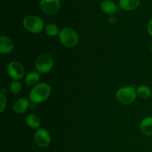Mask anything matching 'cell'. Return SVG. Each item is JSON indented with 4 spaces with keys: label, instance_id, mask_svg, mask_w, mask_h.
<instances>
[{
    "label": "cell",
    "instance_id": "6da1fadb",
    "mask_svg": "<svg viewBox=\"0 0 152 152\" xmlns=\"http://www.w3.org/2000/svg\"><path fill=\"white\" fill-rule=\"evenodd\" d=\"M51 88L48 84L41 83L37 84L31 89L29 94L30 100L34 103H41L49 97Z\"/></svg>",
    "mask_w": 152,
    "mask_h": 152
},
{
    "label": "cell",
    "instance_id": "7a4b0ae2",
    "mask_svg": "<svg viewBox=\"0 0 152 152\" xmlns=\"http://www.w3.org/2000/svg\"><path fill=\"white\" fill-rule=\"evenodd\" d=\"M59 38L61 43L67 48L75 47L79 42L78 34L71 28H65L61 30Z\"/></svg>",
    "mask_w": 152,
    "mask_h": 152
},
{
    "label": "cell",
    "instance_id": "3957f363",
    "mask_svg": "<svg viewBox=\"0 0 152 152\" xmlns=\"http://www.w3.org/2000/svg\"><path fill=\"white\" fill-rule=\"evenodd\" d=\"M137 95V90L134 86H125L117 91L116 97L121 103L129 105L134 102Z\"/></svg>",
    "mask_w": 152,
    "mask_h": 152
},
{
    "label": "cell",
    "instance_id": "277c9868",
    "mask_svg": "<svg viewBox=\"0 0 152 152\" xmlns=\"http://www.w3.org/2000/svg\"><path fill=\"white\" fill-rule=\"evenodd\" d=\"M23 26L29 32L39 34L43 30L44 22L39 16L30 15L23 19Z\"/></svg>",
    "mask_w": 152,
    "mask_h": 152
},
{
    "label": "cell",
    "instance_id": "5b68a950",
    "mask_svg": "<svg viewBox=\"0 0 152 152\" xmlns=\"http://www.w3.org/2000/svg\"><path fill=\"white\" fill-rule=\"evenodd\" d=\"M53 66V57L48 53H42L36 59L35 67L39 74H47L52 69Z\"/></svg>",
    "mask_w": 152,
    "mask_h": 152
},
{
    "label": "cell",
    "instance_id": "8992f818",
    "mask_svg": "<svg viewBox=\"0 0 152 152\" xmlns=\"http://www.w3.org/2000/svg\"><path fill=\"white\" fill-rule=\"evenodd\" d=\"M40 10L43 13L48 16L54 15L60 8L59 0H40Z\"/></svg>",
    "mask_w": 152,
    "mask_h": 152
},
{
    "label": "cell",
    "instance_id": "52a82bcc",
    "mask_svg": "<svg viewBox=\"0 0 152 152\" xmlns=\"http://www.w3.org/2000/svg\"><path fill=\"white\" fill-rule=\"evenodd\" d=\"M7 73L13 80H19L25 75V68L21 63L13 61L7 65Z\"/></svg>",
    "mask_w": 152,
    "mask_h": 152
},
{
    "label": "cell",
    "instance_id": "ba28073f",
    "mask_svg": "<svg viewBox=\"0 0 152 152\" xmlns=\"http://www.w3.org/2000/svg\"><path fill=\"white\" fill-rule=\"evenodd\" d=\"M34 142L40 148H46L50 143V135L45 129H38L34 134Z\"/></svg>",
    "mask_w": 152,
    "mask_h": 152
},
{
    "label": "cell",
    "instance_id": "9c48e42d",
    "mask_svg": "<svg viewBox=\"0 0 152 152\" xmlns=\"http://www.w3.org/2000/svg\"><path fill=\"white\" fill-rule=\"evenodd\" d=\"M13 42L11 39L5 36L0 37V53L1 54L10 53L13 50Z\"/></svg>",
    "mask_w": 152,
    "mask_h": 152
},
{
    "label": "cell",
    "instance_id": "30bf717a",
    "mask_svg": "<svg viewBox=\"0 0 152 152\" xmlns=\"http://www.w3.org/2000/svg\"><path fill=\"white\" fill-rule=\"evenodd\" d=\"M29 100L26 98H20L18 99L13 104V111L16 114H22L25 112L29 108Z\"/></svg>",
    "mask_w": 152,
    "mask_h": 152
},
{
    "label": "cell",
    "instance_id": "8fae6325",
    "mask_svg": "<svg viewBox=\"0 0 152 152\" xmlns=\"http://www.w3.org/2000/svg\"><path fill=\"white\" fill-rule=\"evenodd\" d=\"M140 131L145 136L152 135V117H147L144 118L140 123Z\"/></svg>",
    "mask_w": 152,
    "mask_h": 152
},
{
    "label": "cell",
    "instance_id": "7c38bea8",
    "mask_svg": "<svg viewBox=\"0 0 152 152\" xmlns=\"http://www.w3.org/2000/svg\"><path fill=\"white\" fill-rule=\"evenodd\" d=\"M101 9L104 13L111 16L114 15L117 11V6L111 0H104L101 3Z\"/></svg>",
    "mask_w": 152,
    "mask_h": 152
},
{
    "label": "cell",
    "instance_id": "4fadbf2b",
    "mask_svg": "<svg viewBox=\"0 0 152 152\" xmlns=\"http://www.w3.org/2000/svg\"><path fill=\"white\" fill-rule=\"evenodd\" d=\"M140 0H120V6L125 10H134L137 8Z\"/></svg>",
    "mask_w": 152,
    "mask_h": 152
},
{
    "label": "cell",
    "instance_id": "5bb4252c",
    "mask_svg": "<svg viewBox=\"0 0 152 152\" xmlns=\"http://www.w3.org/2000/svg\"><path fill=\"white\" fill-rule=\"evenodd\" d=\"M40 80V75L38 72H31L25 77V83L28 86H35L39 84Z\"/></svg>",
    "mask_w": 152,
    "mask_h": 152
},
{
    "label": "cell",
    "instance_id": "9a60e30c",
    "mask_svg": "<svg viewBox=\"0 0 152 152\" xmlns=\"http://www.w3.org/2000/svg\"><path fill=\"white\" fill-rule=\"evenodd\" d=\"M26 123L29 127L32 129H39L41 124V120L38 116L35 114H30L27 117Z\"/></svg>",
    "mask_w": 152,
    "mask_h": 152
},
{
    "label": "cell",
    "instance_id": "2e32d148",
    "mask_svg": "<svg viewBox=\"0 0 152 152\" xmlns=\"http://www.w3.org/2000/svg\"><path fill=\"white\" fill-rule=\"evenodd\" d=\"M137 94L142 99H148L151 95V90L148 86H140L137 88Z\"/></svg>",
    "mask_w": 152,
    "mask_h": 152
},
{
    "label": "cell",
    "instance_id": "e0dca14e",
    "mask_svg": "<svg viewBox=\"0 0 152 152\" xmlns=\"http://www.w3.org/2000/svg\"><path fill=\"white\" fill-rule=\"evenodd\" d=\"M59 30L54 24H48L45 27V33L50 37H56L59 34Z\"/></svg>",
    "mask_w": 152,
    "mask_h": 152
},
{
    "label": "cell",
    "instance_id": "ac0fdd59",
    "mask_svg": "<svg viewBox=\"0 0 152 152\" xmlns=\"http://www.w3.org/2000/svg\"><path fill=\"white\" fill-rule=\"evenodd\" d=\"M10 91L14 94H17L22 90V85L19 83V80H13L10 85Z\"/></svg>",
    "mask_w": 152,
    "mask_h": 152
},
{
    "label": "cell",
    "instance_id": "d6986e66",
    "mask_svg": "<svg viewBox=\"0 0 152 152\" xmlns=\"http://www.w3.org/2000/svg\"><path fill=\"white\" fill-rule=\"evenodd\" d=\"M6 104H7V99H6V96L3 93L0 94V112L2 113L4 111V108L6 107Z\"/></svg>",
    "mask_w": 152,
    "mask_h": 152
},
{
    "label": "cell",
    "instance_id": "ffe728a7",
    "mask_svg": "<svg viewBox=\"0 0 152 152\" xmlns=\"http://www.w3.org/2000/svg\"><path fill=\"white\" fill-rule=\"evenodd\" d=\"M148 34L152 37V19L149 21L148 25Z\"/></svg>",
    "mask_w": 152,
    "mask_h": 152
},
{
    "label": "cell",
    "instance_id": "44dd1931",
    "mask_svg": "<svg viewBox=\"0 0 152 152\" xmlns=\"http://www.w3.org/2000/svg\"><path fill=\"white\" fill-rule=\"evenodd\" d=\"M108 21L111 24H114L117 21V19H116V16L114 15H111V16L108 17Z\"/></svg>",
    "mask_w": 152,
    "mask_h": 152
},
{
    "label": "cell",
    "instance_id": "7402d4cb",
    "mask_svg": "<svg viewBox=\"0 0 152 152\" xmlns=\"http://www.w3.org/2000/svg\"><path fill=\"white\" fill-rule=\"evenodd\" d=\"M151 52H152V44H151Z\"/></svg>",
    "mask_w": 152,
    "mask_h": 152
}]
</instances>
